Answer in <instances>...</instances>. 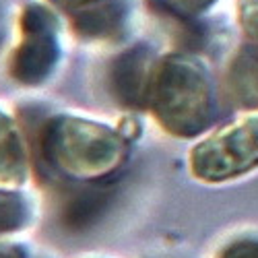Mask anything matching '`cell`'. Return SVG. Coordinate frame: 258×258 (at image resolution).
<instances>
[{"label":"cell","instance_id":"cell-8","mask_svg":"<svg viewBox=\"0 0 258 258\" xmlns=\"http://www.w3.org/2000/svg\"><path fill=\"white\" fill-rule=\"evenodd\" d=\"M221 258H258V242L256 240H242L227 246Z\"/></svg>","mask_w":258,"mask_h":258},{"label":"cell","instance_id":"cell-9","mask_svg":"<svg viewBox=\"0 0 258 258\" xmlns=\"http://www.w3.org/2000/svg\"><path fill=\"white\" fill-rule=\"evenodd\" d=\"M215 0H167L169 7H174L178 13H184V15H195V13H201L205 9H209Z\"/></svg>","mask_w":258,"mask_h":258},{"label":"cell","instance_id":"cell-2","mask_svg":"<svg viewBox=\"0 0 258 258\" xmlns=\"http://www.w3.org/2000/svg\"><path fill=\"white\" fill-rule=\"evenodd\" d=\"M192 174L205 182H225L258 167V112L221 126L190 153Z\"/></svg>","mask_w":258,"mask_h":258},{"label":"cell","instance_id":"cell-6","mask_svg":"<svg viewBox=\"0 0 258 258\" xmlns=\"http://www.w3.org/2000/svg\"><path fill=\"white\" fill-rule=\"evenodd\" d=\"M112 83L116 95L126 103H139L145 97L147 87V52L143 48H135L122 54L112 73Z\"/></svg>","mask_w":258,"mask_h":258},{"label":"cell","instance_id":"cell-4","mask_svg":"<svg viewBox=\"0 0 258 258\" xmlns=\"http://www.w3.org/2000/svg\"><path fill=\"white\" fill-rule=\"evenodd\" d=\"M114 186H95L79 190L62 207V225L73 231H83L95 225L114 203Z\"/></svg>","mask_w":258,"mask_h":258},{"label":"cell","instance_id":"cell-10","mask_svg":"<svg viewBox=\"0 0 258 258\" xmlns=\"http://www.w3.org/2000/svg\"><path fill=\"white\" fill-rule=\"evenodd\" d=\"M52 3L73 15V13H77V11L85 9V7H91V5L99 3V0H52Z\"/></svg>","mask_w":258,"mask_h":258},{"label":"cell","instance_id":"cell-3","mask_svg":"<svg viewBox=\"0 0 258 258\" xmlns=\"http://www.w3.org/2000/svg\"><path fill=\"white\" fill-rule=\"evenodd\" d=\"M58 58L56 21L50 11L31 5L21 17V44L13 56V75L23 83L44 81Z\"/></svg>","mask_w":258,"mask_h":258},{"label":"cell","instance_id":"cell-7","mask_svg":"<svg viewBox=\"0 0 258 258\" xmlns=\"http://www.w3.org/2000/svg\"><path fill=\"white\" fill-rule=\"evenodd\" d=\"M238 17L246 37L258 48V0H238Z\"/></svg>","mask_w":258,"mask_h":258},{"label":"cell","instance_id":"cell-1","mask_svg":"<svg viewBox=\"0 0 258 258\" xmlns=\"http://www.w3.org/2000/svg\"><path fill=\"white\" fill-rule=\"evenodd\" d=\"M155 112L169 131L197 135L211 118L207 75L186 58H167L155 75Z\"/></svg>","mask_w":258,"mask_h":258},{"label":"cell","instance_id":"cell-5","mask_svg":"<svg viewBox=\"0 0 258 258\" xmlns=\"http://www.w3.org/2000/svg\"><path fill=\"white\" fill-rule=\"evenodd\" d=\"M75 29L83 37L107 39L120 33L124 25V7L118 0H99V3L85 7L73 13Z\"/></svg>","mask_w":258,"mask_h":258}]
</instances>
